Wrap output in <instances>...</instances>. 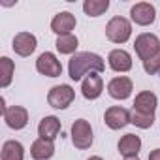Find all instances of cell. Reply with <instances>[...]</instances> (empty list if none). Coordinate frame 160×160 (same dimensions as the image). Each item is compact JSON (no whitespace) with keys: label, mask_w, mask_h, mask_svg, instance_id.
Wrapping results in <instances>:
<instances>
[{"label":"cell","mask_w":160,"mask_h":160,"mask_svg":"<svg viewBox=\"0 0 160 160\" xmlns=\"http://www.w3.org/2000/svg\"><path fill=\"white\" fill-rule=\"evenodd\" d=\"M77 38L73 36V34H68V36H58L57 38V49H58V53H62V55H72V53H75V49H77Z\"/></svg>","instance_id":"21"},{"label":"cell","mask_w":160,"mask_h":160,"mask_svg":"<svg viewBox=\"0 0 160 160\" xmlns=\"http://www.w3.org/2000/svg\"><path fill=\"white\" fill-rule=\"evenodd\" d=\"M104 121L111 130H121L130 122V111L121 108V106H113L109 109H106L104 113Z\"/></svg>","instance_id":"7"},{"label":"cell","mask_w":160,"mask_h":160,"mask_svg":"<svg viewBox=\"0 0 160 160\" xmlns=\"http://www.w3.org/2000/svg\"><path fill=\"white\" fill-rule=\"evenodd\" d=\"M108 62H109V68L115 72H128L132 68V57L124 49H113L108 57Z\"/></svg>","instance_id":"15"},{"label":"cell","mask_w":160,"mask_h":160,"mask_svg":"<svg viewBox=\"0 0 160 160\" xmlns=\"http://www.w3.org/2000/svg\"><path fill=\"white\" fill-rule=\"evenodd\" d=\"M36 70L42 73V75H47V77H58L62 73V64L60 60H57V57L49 51L42 53L36 60Z\"/></svg>","instance_id":"6"},{"label":"cell","mask_w":160,"mask_h":160,"mask_svg":"<svg viewBox=\"0 0 160 160\" xmlns=\"http://www.w3.org/2000/svg\"><path fill=\"white\" fill-rule=\"evenodd\" d=\"M139 149H141V138L136 136V134H126V136H122L121 141H119V152H121L124 158H134V156H138Z\"/></svg>","instance_id":"16"},{"label":"cell","mask_w":160,"mask_h":160,"mask_svg":"<svg viewBox=\"0 0 160 160\" xmlns=\"http://www.w3.org/2000/svg\"><path fill=\"white\" fill-rule=\"evenodd\" d=\"M134 49L138 53V57L147 62L149 58H152L154 55L160 53V40L154 36V34H149V32H143L136 38L134 42Z\"/></svg>","instance_id":"3"},{"label":"cell","mask_w":160,"mask_h":160,"mask_svg":"<svg viewBox=\"0 0 160 160\" xmlns=\"http://www.w3.org/2000/svg\"><path fill=\"white\" fill-rule=\"evenodd\" d=\"M106 36L113 43H124V42H128V38L132 36V25H130V21L124 19V17H119V15L113 17L108 23V27H106Z\"/></svg>","instance_id":"2"},{"label":"cell","mask_w":160,"mask_h":160,"mask_svg":"<svg viewBox=\"0 0 160 160\" xmlns=\"http://www.w3.org/2000/svg\"><path fill=\"white\" fill-rule=\"evenodd\" d=\"M130 122L136 124L138 128L147 130V128H151L154 124V115H147V113H139V111L132 109L130 111Z\"/></svg>","instance_id":"23"},{"label":"cell","mask_w":160,"mask_h":160,"mask_svg":"<svg viewBox=\"0 0 160 160\" xmlns=\"http://www.w3.org/2000/svg\"><path fill=\"white\" fill-rule=\"evenodd\" d=\"M124 160H139L138 156H134V158H124Z\"/></svg>","instance_id":"27"},{"label":"cell","mask_w":160,"mask_h":160,"mask_svg":"<svg viewBox=\"0 0 160 160\" xmlns=\"http://www.w3.org/2000/svg\"><path fill=\"white\" fill-rule=\"evenodd\" d=\"M149 160H160V149H154L149 152Z\"/></svg>","instance_id":"25"},{"label":"cell","mask_w":160,"mask_h":160,"mask_svg":"<svg viewBox=\"0 0 160 160\" xmlns=\"http://www.w3.org/2000/svg\"><path fill=\"white\" fill-rule=\"evenodd\" d=\"M130 17H132V21H134L136 25L147 27V25H151V23L154 21V17H156V10H154V6L149 4V2H138L136 6H132V10H130Z\"/></svg>","instance_id":"9"},{"label":"cell","mask_w":160,"mask_h":160,"mask_svg":"<svg viewBox=\"0 0 160 160\" xmlns=\"http://www.w3.org/2000/svg\"><path fill=\"white\" fill-rule=\"evenodd\" d=\"M102 91H104V79H102L100 73L94 72V73H89V75L83 79V83H81V92H83V96H85L87 100H96V98H100Z\"/></svg>","instance_id":"12"},{"label":"cell","mask_w":160,"mask_h":160,"mask_svg":"<svg viewBox=\"0 0 160 160\" xmlns=\"http://www.w3.org/2000/svg\"><path fill=\"white\" fill-rule=\"evenodd\" d=\"M156 106H158V98L154 92L151 91H143L136 96L134 100V109L139 111V113H147V115H154L156 111Z\"/></svg>","instance_id":"14"},{"label":"cell","mask_w":160,"mask_h":160,"mask_svg":"<svg viewBox=\"0 0 160 160\" xmlns=\"http://www.w3.org/2000/svg\"><path fill=\"white\" fill-rule=\"evenodd\" d=\"M89 160H104V158H100V156H91Z\"/></svg>","instance_id":"26"},{"label":"cell","mask_w":160,"mask_h":160,"mask_svg":"<svg viewBox=\"0 0 160 160\" xmlns=\"http://www.w3.org/2000/svg\"><path fill=\"white\" fill-rule=\"evenodd\" d=\"M2 115H4L6 124L10 128H13V130H23L28 124V111L23 106H12Z\"/></svg>","instance_id":"11"},{"label":"cell","mask_w":160,"mask_h":160,"mask_svg":"<svg viewBox=\"0 0 160 160\" xmlns=\"http://www.w3.org/2000/svg\"><path fill=\"white\" fill-rule=\"evenodd\" d=\"M73 98H75V91L70 85H57L47 94V102L55 109H66L73 102Z\"/></svg>","instance_id":"4"},{"label":"cell","mask_w":160,"mask_h":160,"mask_svg":"<svg viewBox=\"0 0 160 160\" xmlns=\"http://www.w3.org/2000/svg\"><path fill=\"white\" fill-rule=\"evenodd\" d=\"M58 132H60V121H58L57 117H53V115L43 117V119L40 121V124H38V136L43 138V139L53 141V139L58 136Z\"/></svg>","instance_id":"17"},{"label":"cell","mask_w":160,"mask_h":160,"mask_svg":"<svg viewBox=\"0 0 160 160\" xmlns=\"http://www.w3.org/2000/svg\"><path fill=\"white\" fill-rule=\"evenodd\" d=\"M72 141L77 149H89L92 145V128L89 121L77 119L72 124Z\"/></svg>","instance_id":"5"},{"label":"cell","mask_w":160,"mask_h":160,"mask_svg":"<svg viewBox=\"0 0 160 160\" xmlns=\"http://www.w3.org/2000/svg\"><path fill=\"white\" fill-rule=\"evenodd\" d=\"M0 70H2V77H0V87L6 89V87L12 83V77H13V70H15L13 60L8 58V57H2V58H0Z\"/></svg>","instance_id":"22"},{"label":"cell","mask_w":160,"mask_h":160,"mask_svg":"<svg viewBox=\"0 0 160 160\" xmlns=\"http://www.w3.org/2000/svg\"><path fill=\"white\" fill-rule=\"evenodd\" d=\"M132 91H134L132 79H130V77H124V75L113 77L111 81L108 83V92H109V96L115 98V100H126V98L132 94Z\"/></svg>","instance_id":"8"},{"label":"cell","mask_w":160,"mask_h":160,"mask_svg":"<svg viewBox=\"0 0 160 160\" xmlns=\"http://www.w3.org/2000/svg\"><path fill=\"white\" fill-rule=\"evenodd\" d=\"M25 158V149L19 141L10 139L2 145V160H23Z\"/></svg>","instance_id":"19"},{"label":"cell","mask_w":160,"mask_h":160,"mask_svg":"<svg viewBox=\"0 0 160 160\" xmlns=\"http://www.w3.org/2000/svg\"><path fill=\"white\" fill-rule=\"evenodd\" d=\"M109 8V0H85L83 4V12L89 17H100L102 13H106Z\"/></svg>","instance_id":"20"},{"label":"cell","mask_w":160,"mask_h":160,"mask_svg":"<svg viewBox=\"0 0 160 160\" xmlns=\"http://www.w3.org/2000/svg\"><path fill=\"white\" fill-rule=\"evenodd\" d=\"M73 28H75V15H72L70 12H60L51 21V30L58 36H68L72 34Z\"/></svg>","instance_id":"13"},{"label":"cell","mask_w":160,"mask_h":160,"mask_svg":"<svg viewBox=\"0 0 160 160\" xmlns=\"http://www.w3.org/2000/svg\"><path fill=\"white\" fill-rule=\"evenodd\" d=\"M143 68H145V72H147L149 75H156V73H160V53L154 55L152 58H149L147 62H143Z\"/></svg>","instance_id":"24"},{"label":"cell","mask_w":160,"mask_h":160,"mask_svg":"<svg viewBox=\"0 0 160 160\" xmlns=\"http://www.w3.org/2000/svg\"><path fill=\"white\" fill-rule=\"evenodd\" d=\"M55 154V143L43 138H38L32 145H30V156L34 160H47Z\"/></svg>","instance_id":"18"},{"label":"cell","mask_w":160,"mask_h":160,"mask_svg":"<svg viewBox=\"0 0 160 160\" xmlns=\"http://www.w3.org/2000/svg\"><path fill=\"white\" fill-rule=\"evenodd\" d=\"M104 68H106V64H104L102 57L96 53H89V51L75 53L68 62V73L73 81H79L83 75H89L94 72L100 73V72H104Z\"/></svg>","instance_id":"1"},{"label":"cell","mask_w":160,"mask_h":160,"mask_svg":"<svg viewBox=\"0 0 160 160\" xmlns=\"http://www.w3.org/2000/svg\"><path fill=\"white\" fill-rule=\"evenodd\" d=\"M36 45H38V40H36L34 34H30V32H19V34H15L12 47H13V51L19 57H30L36 51Z\"/></svg>","instance_id":"10"}]
</instances>
